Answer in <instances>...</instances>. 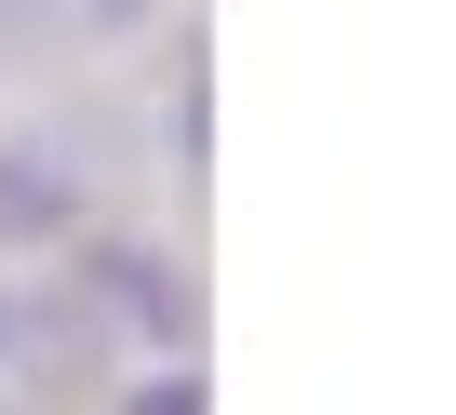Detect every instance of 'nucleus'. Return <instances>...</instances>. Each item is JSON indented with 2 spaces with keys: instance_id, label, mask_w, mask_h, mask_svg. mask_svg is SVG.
Masks as SVG:
<instances>
[{
  "instance_id": "obj_1",
  "label": "nucleus",
  "mask_w": 456,
  "mask_h": 415,
  "mask_svg": "<svg viewBox=\"0 0 456 415\" xmlns=\"http://www.w3.org/2000/svg\"><path fill=\"white\" fill-rule=\"evenodd\" d=\"M68 295H81L94 322H121V335H148V348H201V282H188L175 255H148V242H94Z\"/></svg>"
},
{
  "instance_id": "obj_2",
  "label": "nucleus",
  "mask_w": 456,
  "mask_h": 415,
  "mask_svg": "<svg viewBox=\"0 0 456 415\" xmlns=\"http://www.w3.org/2000/svg\"><path fill=\"white\" fill-rule=\"evenodd\" d=\"M108 362V322L81 295H28V282H0V375L14 388H81Z\"/></svg>"
},
{
  "instance_id": "obj_3",
  "label": "nucleus",
  "mask_w": 456,
  "mask_h": 415,
  "mask_svg": "<svg viewBox=\"0 0 456 415\" xmlns=\"http://www.w3.org/2000/svg\"><path fill=\"white\" fill-rule=\"evenodd\" d=\"M68 228H81V161L54 134L0 148V255H14V242H68Z\"/></svg>"
},
{
  "instance_id": "obj_4",
  "label": "nucleus",
  "mask_w": 456,
  "mask_h": 415,
  "mask_svg": "<svg viewBox=\"0 0 456 415\" xmlns=\"http://www.w3.org/2000/svg\"><path fill=\"white\" fill-rule=\"evenodd\" d=\"M201 148H215V81H201V68H188V94H175V161H188V174H201Z\"/></svg>"
},
{
  "instance_id": "obj_5",
  "label": "nucleus",
  "mask_w": 456,
  "mask_h": 415,
  "mask_svg": "<svg viewBox=\"0 0 456 415\" xmlns=\"http://www.w3.org/2000/svg\"><path fill=\"white\" fill-rule=\"evenodd\" d=\"M121 402H134V415H201V402H215V375H134Z\"/></svg>"
},
{
  "instance_id": "obj_6",
  "label": "nucleus",
  "mask_w": 456,
  "mask_h": 415,
  "mask_svg": "<svg viewBox=\"0 0 456 415\" xmlns=\"http://www.w3.org/2000/svg\"><path fill=\"white\" fill-rule=\"evenodd\" d=\"M148 14H161V0H81V28H94V41H134Z\"/></svg>"
},
{
  "instance_id": "obj_7",
  "label": "nucleus",
  "mask_w": 456,
  "mask_h": 415,
  "mask_svg": "<svg viewBox=\"0 0 456 415\" xmlns=\"http://www.w3.org/2000/svg\"><path fill=\"white\" fill-rule=\"evenodd\" d=\"M28 14H41V0H0V41H28Z\"/></svg>"
}]
</instances>
